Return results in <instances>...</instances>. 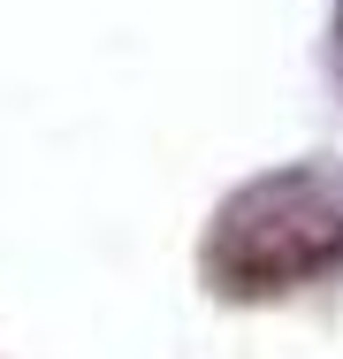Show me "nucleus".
I'll use <instances>...</instances> for the list:
<instances>
[{
  "label": "nucleus",
  "instance_id": "f257e3e1",
  "mask_svg": "<svg viewBox=\"0 0 343 359\" xmlns=\"http://www.w3.org/2000/svg\"><path fill=\"white\" fill-rule=\"evenodd\" d=\"M343 260V199L321 176H260L244 184L214 237H206V276L237 298H267L328 276Z\"/></svg>",
  "mask_w": 343,
  "mask_h": 359
}]
</instances>
